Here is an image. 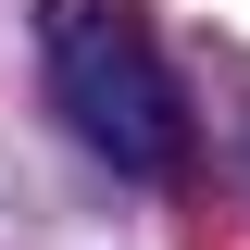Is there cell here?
<instances>
[{
  "label": "cell",
  "mask_w": 250,
  "mask_h": 250,
  "mask_svg": "<svg viewBox=\"0 0 250 250\" xmlns=\"http://www.w3.org/2000/svg\"><path fill=\"white\" fill-rule=\"evenodd\" d=\"M38 75H50L62 125L88 138L113 175L163 188L188 163V100H175V62L163 38L125 13V0H38Z\"/></svg>",
  "instance_id": "6da1fadb"
}]
</instances>
